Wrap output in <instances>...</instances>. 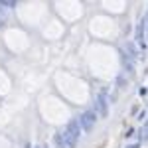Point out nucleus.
<instances>
[{
    "label": "nucleus",
    "mask_w": 148,
    "mask_h": 148,
    "mask_svg": "<svg viewBox=\"0 0 148 148\" xmlns=\"http://www.w3.org/2000/svg\"><path fill=\"white\" fill-rule=\"evenodd\" d=\"M79 126L81 130H87V132H91L93 128H95V123H97V114L93 113V111H85V113H81L79 116Z\"/></svg>",
    "instance_id": "obj_1"
},
{
    "label": "nucleus",
    "mask_w": 148,
    "mask_h": 148,
    "mask_svg": "<svg viewBox=\"0 0 148 148\" xmlns=\"http://www.w3.org/2000/svg\"><path fill=\"white\" fill-rule=\"evenodd\" d=\"M95 114H101V116L109 114V103L105 99V95H97L95 97Z\"/></svg>",
    "instance_id": "obj_2"
},
{
    "label": "nucleus",
    "mask_w": 148,
    "mask_h": 148,
    "mask_svg": "<svg viewBox=\"0 0 148 148\" xmlns=\"http://www.w3.org/2000/svg\"><path fill=\"white\" fill-rule=\"evenodd\" d=\"M65 134H69V136L73 138V140H79V134H81V126H79V123L73 119V121H69L67 123V128L63 130Z\"/></svg>",
    "instance_id": "obj_3"
},
{
    "label": "nucleus",
    "mask_w": 148,
    "mask_h": 148,
    "mask_svg": "<svg viewBox=\"0 0 148 148\" xmlns=\"http://www.w3.org/2000/svg\"><path fill=\"white\" fill-rule=\"evenodd\" d=\"M123 56L128 59H136L138 57V51H136V44L134 42H128V44H125V51H123Z\"/></svg>",
    "instance_id": "obj_4"
},
{
    "label": "nucleus",
    "mask_w": 148,
    "mask_h": 148,
    "mask_svg": "<svg viewBox=\"0 0 148 148\" xmlns=\"http://www.w3.org/2000/svg\"><path fill=\"white\" fill-rule=\"evenodd\" d=\"M134 34H136V42L144 47V22L136 24V32H134Z\"/></svg>",
    "instance_id": "obj_5"
},
{
    "label": "nucleus",
    "mask_w": 148,
    "mask_h": 148,
    "mask_svg": "<svg viewBox=\"0 0 148 148\" xmlns=\"http://www.w3.org/2000/svg\"><path fill=\"white\" fill-rule=\"evenodd\" d=\"M53 142H56V148H65V142H63L61 132H56V134H53Z\"/></svg>",
    "instance_id": "obj_6"
},
{
    "label": "nucleus",
    "mask_w": 148,
    "mask_h": 148,
    "mask_svg": "<svg viewBox=\"0 0 148 148\" xmlns=\"http://www.w3.org/2000/svg\"><path fill=\"white\" fill-rule=\"evenodd\" d=\"M16 0H0V8H14Z\"/></svg>",
    "instance_id": "obj_7"
},
{
    "label": "nucleus",
    "mask_w": 148,
    "mask_h": 148,
    "mask_svg": "<svg viewBox=\"0 0 148 148\" xmlns=\"http://www.w3.org/2000/svg\"><path fill=\"white\" fill-rule=\"evenodd\" d=\"M138 134H140V140H148V125H144V126H142Z\"/></svg>",
    "instance_id": "obj_8"
},
{
    "label": "nucleus",
    "mask_w": 148,
    "mask_h": 148,
    "mask_svg": "<svg viewBox=\"0 0 148 148\" xmlns=\"http://www.w3.org/2000/svg\"><path fill=\"white\" fill-rule=\"evenodd\" d=\"M0 18H6V14H4V8H0Z\"/></svg>",
    "instance_id": "obj_9"
},
{
    "label": "nucleus",
    "mask_w": 148,
    "mask_h": 148,
    "mask_svg": "<svg viewBox=\"0 0 148 148\" xmlns=\"http://www.w3.org/2000/svg\"><path fill=\"white\" fill-rule=\"evenodd\" d=\"M126 148H140V144L136 142V144H130V146H126Z\"/></svg>",
    "instance_id": "obj_10"
},
{
    "label": "nucleus",
    "mask_w": 148,
    "mask_h": 148,
    "mask_svg": "<svg viewBox=\"0 0 148 148\" xmlns=\"http://www.w3.org/2000/svg\"><path fill=\"white\" fill-rule=\"evenodd\" d=\"M4 22H6V20H4V18H0V28L4 26Z\"/></svg>",
    "instance_id": "obj_11"
},
{
    "label": "nucleus",
    "mask_w": 148,
    "mask_h": 148,
    "mask_svg": "<svg viewBox=\"0 0 148 148\" xmlns=\"http://www.w3.org/2000/svg\"><path fill=\"white\" fill-rule=\"evenodd\" d=\"M38 148H40V146H38Z\"/></svg>",
    "instance_id": "obj_12"
}]
</instances>
